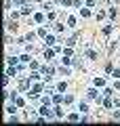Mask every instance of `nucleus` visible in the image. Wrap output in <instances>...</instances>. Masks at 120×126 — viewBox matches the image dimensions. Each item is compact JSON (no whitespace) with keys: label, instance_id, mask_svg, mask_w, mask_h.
<instances>
[{"label":"nucleus","instance_id":"18","mask_svg":"<svg viewBox=\"0 0 120 126\" xmlns=\"http://www.w3.org/2000/svg\"><path fill=\"white\" fill-rule=\"evenodd\" d=\"M30 69H32V72H34V69H40V65L36 61H30Z\"/></svg>","mask_w":120,"mask_h":126},{"label":"nucleus","instance_id":"16","mask_svg":"<svg viewBox=\"0 0 120 126\" xmlns=\"http://www.w3.org/2000/svg\"><path fill=\"white\" fill-rule=\"evenodd\" d=\"M112 30H114L112 25H105V27H103V34H105V36H110V34H112Z\"/></svg>","mask_w":120,"mask_h":126},{"label":"nucleus","instance_id":"3","mask_svg":"<svg viewBox=\"0 0 120 126\" xmlns=\"http://www.w3.org/2000/svg\"><path fill=\"white\" fill-rule=\"evenodd\" d=\"M40 116H44V118H51V109H49V105H44V107L40 109Z\"/></svg>","mask_w":120,"mask_h":126},{"label":"nucleus","instance_id":"19","mask_svg":"<svg viewBox=\"0 0 120 126\" xmlns=\"http://www.w3.org/2000/svg\"><path fill=\"white\" fill-rule=\"evenodd\" d=\"M67 120H70V122H78V120H80V118H78V116H76V113H70V116H67Z\"/></svg>","mask_w":120,"mask_h":126},{"label":"nucleus","instance_id":"10","mask_svg":"<svg viewBox=\"0 0 120 126\" xmlns=\"http://www.w3.org/2000/svg\"><path fill=\"white\" fill-rule=\"evenodd\" d=\"M19 61H21V63H30L32 59H30V55H21V57H19Z\"/></svg>","mask_w":120,"mask_h":126},{"label":"nucleus","instance_id":"14","mask_svg":"<svg viewBox=\"0 0 120 126\" xmlns=\"http://www.w3.org/2000/svg\"><path fill=\"white\" fill-rule=\"evenodd\" d=\"M107 15H110V19H116V15H118V11H116V9H110V11H107Z\"/></svg>","mask_w":120,"mask_h":126},{"label":"nucleus","instance_id":"30","mask_svg":"<svg viewBox=\"0 0 120 126\" xmlns=\"http://www.w3.org/2000/svg\"><path fill=\"white\" fill-rule=\"evenodd\" d=\"M112 74H114V78H120V69H114Z\"/></svg>","mask_w":120,"mask_h":126},{"label":"nucleus","instance_id":"17","mask_svg":"<svg viewBox=\"0 0 120 126\" xmlns=\"http://www.w3.org/2000/svg\"><path fill=\"white\" fill-rule=\"evenodd\" d=\"M38 97H40V93H36V90H32V93H30V99H32V101H36Z\"/></svg>","mask_w":120,"mask_h":126},{"label":"nucleus","instance_id":"34","mask_svg":"<svg viewBox=\"0 0 120 126\" xmlns=\"http://www.w3.org/2000/svg\"><path fill=\"white\" fill-rule=\"evenodd\" d=\"M36 2H42V0H36Z\"/></svg>","mask_w":120,"mask_h":126},{"label":"nucleus","instance_id":"13","mask_svg":"<svg viewBox=\"0 0 120 126\" xmlns=\"http://www.w3.org/2000/svg\"><path fill=\"white\" fill-rule=\"evenodd\" d=\"M44 40H46V44H49V46H53V44H55V36H46Z\"/></svg>","mask_w":120,"mask_h":126},{"label":"nucleus","instance_id":"25","mask_svg":"<svg viewBox=\"0 0 120 126\" xmlns=\"http://www.w3.org/2000/svg\"><path fill=\"white\" fill-rule=\"evenodd\" d=\"M17 111V107H15V105H9V107H6V113H15Z\"/></svg>","mask_w":120,"mask_h":126},{"label":"nucleus","instance_id":"1","mask_svg":"<svg viewBox=\"0 0 120 126\" xmlns=\"http://www.w3.org/2000/svg\"><path fill=\"white\" fill-rule=\"evenodd\" d=\"M30 80L32 78H21V80H19V90H27L30 88Z\"/></svg>","mask_w":120,"mask_h":126},{"label":"nucleus","instance_id":"15","mask_svg":"<svg viewBox=\"0 0 120 126\" xmlns=\"http://www.w3.org/2000/svg\"><path fill=\"white\" fill-rule=\"evenodd\" d=\"M80 111H82V113H86V111H89V105H86L84 101H82V103H80Z\"/></svg>","mask_w":120,"mask_h":126},{"label":"nucleus","instance_id":"33","mask_svg":"<svg viewBox=\"0 0 120 126\" xmlns=\"http://www.w3.org/2000/svg\"><path fill=\"white\" fill-rule=\"evenodd\" d=\"M112 2H120V0H112Z\"/></svg>","mask_w":120,"mask_h":126},{"label":"nucleus","instance_id":"8","mask_svg":"<svg viewBox=\"0 0 120 126\" xmlns=\"http://www.w3.org/2000/svg\"><path fill=\"white\" fill-rule=\"evenodd\" d=\"M63 99H65V97H63V94H55V97H53V103H61Z\"/></svg>","mask_w":120,"mask_h":126},{"label":"nucleus","instance_id":"28","mask_svg":"<svg viewBox=\"0 0 120 126\" xmlns=\"http://www.w3.org/2000/svg\"><path fill=\"white\" fill-rule=\"evenodd\" d=\"M42 103H44V105H51V97H42Z\"/></svg>","mask_w":120,"mask_h":126},{"label":"nucleus","instance_id":"7","mask_svg":"<svg viewBox=\"0 0 120 126\" xmlns=\"http://www.w3.org/2000/svg\"><path fill=\"white\" fill-rule=\"evenodd\" d=\"M38 36H42V38L49 36V34H46V27H38Z\"/></svg>","mask_w":120,"mask_h":126},{"label":"nucleus","instance_id":"32","mask_svg":"<svg viewBox=\"0 0 120 126\" xmlns=\"http://www.w3.org/2000/svg\"><path fill=\"white\" fill-rule=\"evenodd\" d=\"M114 86H116V88L120 90V82H118V78H116V84H114Z\"/></svg>","mask_w":120,"mask_h":126},{"label":"nucleus","instance_id":"6","mask_svg":"<svg viewBox=\"0 0 120 126\" xmlns=\"http://www.w3.org/2000/svg\"><path fill=\"white\" fill-rule=\"evenodd\" d=\"M103 105H105V107H112V105H116V101H112L110 97H105V99H103Z\"/></svg>","mask_w":120,"mask_h":126},{"label":"nucleus","instance_id":"29","mask_svg":"<svg viewBox=\"0 0 120 126\" xmlns=\"http://www.w3.org/2000/svg\"><path fill=\"white\" fill-rule=\"evenodd\" d=\"M27 2H30V0H17V4H19V6H25Z\"/></svg>","mask_w":120,"mask_h":126},{"label":"nucleus","instance_id":"22","mask_svg":"<svg viewBox=\"0 0 120 126\" xmlns=\"http://www.w3.org/2000/svg\"><path fill=\"white\" fill-rule=\"evenodd\" d=\"M89 97H93V99H99V97H97V90H95V88H91V90H89Z\"/></svg>","mask_w":120,"mask_h":126},{"label":"nucleus","instance_id":"23","mask_svg":"<svg viewBox=\"0 0 120 126\" xmlns=\"http://www.w3.org/2000/svg\"><path fill=\"white\" fill-rule=\"evenodd\" d=\"M42 88H44V86L40 84V82H36V84H34V90H36V93H40V90H42Z\"/></svg>","mask_w":120,"mask_h":126},{"label":"nucleus","instance_id":"21","mask_svg":"<svg viewBox=\"0 0 120 126\" xmlns=\"http://www.w3.org/2000/svg\"><path fill=\"white\" fill-rule=\"evenodd\" d=\"M30 13H32V9H30V6L25 4V6H23V9H21V15H30Z\"/></svg>","mask_w":120,"mask_h":126},{"label":"nucleus","instance_id":"24","mask_svg":"<svg viewBox=\"0 0 120 126\" xmlns=\"http://www.w3.org/2000/svg\"><path fill=\"white\" fill-rule=\"evenodd\" d=\"M17 72H19V67H11L9 69V76H17Z\"/></svg>","mask_w":120,"mask_h":126},{"label":"nucleus","instance_id":"27","mask_svg":"<svg viewBox=\"0 0 120 126\" xmlns=\"http://www.w3.org/2000/svg\"><path fill=\"white\" fill-rule=\"evenodd\" d=\"M86 57H89V59H95V57H97V55H95L93 50H86Z\"/></svg>","mask_w":120,"mask_h":126},{"label":"nucleus","instance_id":"12","mask_svg":"<svg viewBox=\"0 0 120 126\" xmlns=\"http://www.w3.org/2000/svg\"><path fill=\"white\" fill-rule=\"evenodd\" d=\"M95 86H103V84H105V80H103V78H95Z\"/></svg>","mask_w":120,"mask_h":126},{"label":"nucleus","instance_id":"2","mask_svg":"<svg viewBox=\"0 0 120 126\" xmlns=\"http://www.w3.org/2000/svg\"><path fill=\"white\" fill-rule=\"evenodd\" d=\"M78 38H80V32H76L74 36H72V38H70V40H67V42H65V46H74V44H76V40H78Z\"/></svg>","mask_w":120,"mask_h":126},{"label":"nucleus","instance_id":"11","mask_svg":"<svg viewBox=\"0 0 120 126\" xmlns=\"http://www.w3.org/2000/svg\"><path fill=\"white\" fill-rule=\"evenodd\" d=\"M55 53H57L55 48H53V50H46V53H44V57H46V59H53V57H55Z\"/></svg>","mask_w":120,"mask_h":126},{"label":"nucleus","instance_id":"9","mask_svg":"<svg viewBox=\"0 0 120 126\" xmlns=\"http://www.w3.org/2000/svg\"><path fill=\"white\" fill-rule=\"evenodd\" d=\"M80 17H91V11L89 9H80Z\"/></svg>","mask_w":120,"mask_h":126},{"label":"nucleus","instance_id":"20","mask_svg":"<svg viewBox=\"0 0 120 126\" xmlns=\"http://www.w3.org/2000/svg\"><path fill=\"white\" fill-rule=\"evenodd\" d=\"M67 25L74 27V25H76V17H67Z\"/></svg>","mask_w":120,"mask_h":126},{"label":"nucleus","instance_id":"5","mask_svg":"<svg viewBox=\"0 0 120 126\" xmlns=\"http://www.w3.org/2000/svg\"><path fill=\"white\" fill-rule=\"evenodd\" d=\"M13 101H15V105H17V107H21V105H23V99H21V97H17V93L13 94Z\"/></svg>","mask_w":120,"mask_h":126},{"label":"nucleus","instance_id":"4","mask_svg":"<svg viewBox=\"0 0 120 126\" xmlns=\"http://www.w3.org/2000/svg\"><path fill=\"white\" fill-rule=\"evenodd\" d=\"M42 74H44L46 78H51V76L55 74V69H53V67H42Z\"/></svg>","mask_w":120,"mask_h":126},{"label":"nucleus","instance_id":"31","mask_svg":"<svg viewBox=\"0 0 120 126\" xmlns=\"http://www.w3.org/2000/svg\"><path fill=\"white\" fill-rule=\"evenodd\" d=\"M61 2H63V4H65V6H70L72 2H74V0H61Z\"/></svg>","mask_w":120,"mask_h":126},{"label":"nucleus","instance_id":"26","mask_svg":"<svg viewBox=\"0 0 120 126\" xmlns=\"http://www.w3.org/2000/svg\"><path fill=\"white\" fill-rule=\"evenodd\" d=\"M65 86H67L65 82H59V84H57V90H61V93H63V90H65Z\"/></svg>","mask_w":120,"mask_h":126}]
</instances>
